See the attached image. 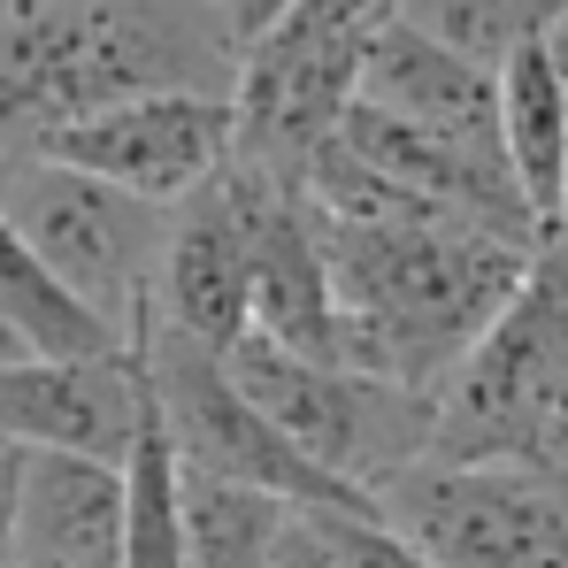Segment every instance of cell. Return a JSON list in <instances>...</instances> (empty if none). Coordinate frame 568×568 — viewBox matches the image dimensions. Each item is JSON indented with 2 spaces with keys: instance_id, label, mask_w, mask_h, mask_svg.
<instances>
[{
  "instance_id": "cell-1",
  "label": "cell",
  "mask_w": 568,
  "mask_h": 568,
  "mask_svg": "<svg viewBox=\"0 0 568 568\" xmlns=\"http://www.w3.org/2000/svg\"><path fill=\"white\" fill-rule=\"evenodd\" d=\"M323 262L338 300V362L407 392H438L476 331L507 307L530 246L491 239L462 215H331Z\"/></svg>"
},
{
  "instance_id": "cell-2",
  "label": "cell",
  "mask_w": 568,
  "mask_h": 568,
  "mask_svg": "<svg viewBox=\"0 0 568 568\" xmlns=\"http://www.w3.org/2000/svg\"><path fill=\"white\" fill-rule=\"evenodd\" d=\"M131 93H239L215 0H0V154Z\"/></svg>"
},
{
  "instance_id": "cell-3",
  "label": "cell",
  "mask_w": 568,
  "mask_h": 568,
  "mask_svg": "<svg viewBox=\"0 0 568 568\" xmlns=\"http://www.w3.org/2000/svg\"><path fill=\"white\" fill-rule=\"evenodd\" d=\"M568 384V246L538 239L530 270L507 292V307L476 331V346L438 384V423H430V462H499L523 469L554 392Z\"/></svg>"
},
{
  "instance_id": "cell-4",
  "label": "cell",
  "mask_w": 568,
  "mask_h": 568,
  "mask_svg": "<svg viewBox=\"0 0 568 568\" xmlns=\"http://www.w3.org/2000/svg\"><path fill=\"white\" fill-rule=\"evenodd\" d=\"M223 369L315 469L354 484L362 499H384L392 476L430 462L438 392H407V384H384L369 369H346V362H307V354H284L254 331L239 346H223Z\"/></svg>"
},
{
  "instance_id": "cell-5",
  "label": "cell",
  "mask_w": 568,
  "mask_h": 568,
  "mask_svg": "<svg viewBox=\"0 0 568 568\" xmlns=\"http://www.w3.org/2000/svg\"><path fill=\"white\" fill-rule=\"evenodd\" d=\"M131 346H139L146 392H154V415H162V430H170V454H178L185 469L254 484V491H270L284 507H338V515L377 507V499H362L354 484L315 469L277 423L231 384L223 354H207V346H192L178 331H162L154 315L131 323Z\"/></svg>"
},
{
  "instance_id": "cell-6",
  "label": "cell",
  "mask_w": 568,
  "mask_h": 568,
  "mask_svg": "<svg viewBox=\"0 0 568 568\" xmlns=\"http://www.w3.org/2000/svg\"><path fill=\"white\" fill-rule=\"evenodd\" d=\"M0 215L108 331L131 338V323L154 307V262H162L170 207L131 200L123 185H100L62 162H8Z\"/></svg>"
},
{
  "instance_id": "cell-7",
  "label": "cell",
  "mask_w": 568,
  "mask_h": 568,
  "mask_svg": "<svg viewBox=\"0 0 568 568\" xmlns=\"http://www.w3.org/2000/svg\"><path fill=\"white\" fill-rule=\"evenodd\" d=\"M377 515L438 568H568V491L530 469L415 462L384 484Z\"/></svg>"
},
{
  "instance_id": "cell-8",
  "label": "cell",
  "mask_w": 568,
  "mask_h": 568,
  "mask_svg": "<svg viewBox=\"0 0 568 568\" xmlns=\"http://www.w3.org/2000/svg\"><path fill=\"white\" fill-rule=\"evenodd\" d=\"M239 154V100L231 93H131L54 123L23 162H62L131 200L178 207Z\"/></svg>"
},
{
  "instance_id": "cell-9",
  "label": "cell",
  "mask_w": 568,
  "mask_h": 568,
  "mask_svg": "<svg viewBox=\"0 0 568 568\" xmlns=\"http://www.w3.org/2000/svg\"><path fill=\"white\" fill-rule=\"evenodd\" d=\"M254 200H262V162L231 154L200 192L178 200L154 262V323L192 346L223 354L246 338V277H254Z\"/></svg>"
},
{
  "instance_id": "cell-10",
  "label": "cell",
  "mask_w": 568,
  "mask_h": 568,
  "mask_svg": "<svg viewBox=\"0 0 568 568\" xmlns=\"http://www.w3.org/2000/svg\"><path fill=\"white\" fill-rule=\"evenodd\" d=\"M146 415V369L139 346L100 362H8L0 369V446L23 454H78L123 469Z\"/></svg>"
},
{
  "instance_id": "cell-11",
  "label": "cell",
  "mask_w": 568,
  "mask_h": 568,
  "mask_svg": "<svg viewBox=\"0 0 568 568\" xmlns=\"http://www.w3.org/2000/svg\"><path fill=\"white\" fill-rule=\"evenodd\" d=\"M246 331L284 354L338 362V300H331V262H323V223L307 185L262 170L254 200V277H246Z\"/></svg>"
},
{
  "instance_id": "cell-12",
  "label": "cell",
  "mask_w": 568,
  "mask_h": 568,
  "mask_svg": "<svg viewBox=\"0 0 568 568\" xmlns=\"http://www.w3.org/2000/svg\"><path fill=\"white\" fill-rule=\"evenodd\" d=\"M354 100H369V108L399 115V123H423L438 139H462V146H499V78L462 62L454 47L423 39L399 16L362 47Z\"/></svg>"
},
{
  "instance_id": "cell-13",
  "label": "cell",
  "mask_w": 568,
  "mask_h": 568,
  "mask_svg": "<svg viewBox=\"0 0 568 568\" xmlns=\"http://www.w3.org/2000/svg\"><path fill=\"white\" fill-rule=\"evenodd\" d=\"M123 561V469L78 454H23L16 568H115Z\"/></svg>"
},
{
  "instance_id": "cell-14",
  "label": "cell",
  "mask_w": 568,
  "mask_h": 568,
  "mask_svg": "<svg viewBox=\"0 0 568 568\" xmlns=\"http://www.w3.org/2000/svg\"><path fill=\"white\" fill-rule=\"evenodd\" d=\"M499 154H507V178L523 192L538 239H546L561 223V192H568V78L554 39L523 47L499 70Z\"/></svg>"
},
{
  "instance_id": "cell-15",
  "label": "cell",
  "mask_w": 568,
  "mask_h": 568,
  "mask_svg": "<svg viewBox=\"0 0 568 568\" xmlns=\"http://www.w3.org/2000/svg\"><path fill=\"white\" fill-rule=\"evenodd\" d=\"M0 323H8V331L23 338V354H39V362H100V354H123V346H131L123 331H108L93 307L16 239L8 215H0Z\"/></svg>"
},
{
  "instance_id": "cell-16",
  "label": "cell",
  "mask_w": 568,
  "mask_h": 568,
  "mask_svg": "<svg viewBox=\"0 0 568 568\" xmlns=\"http://www.w3.org/2000/svg\"><path fill=\"white\" fill-rule=\"evenodd\" d=\"M284 499L207 476L178 462V538H185V568H270L284 530Z\"/></svg>"
},
{
  "instance_id": "cell-17",
  "label": "cell",
  "mask_w": 568,
  "mask_h": 568,
  "mask_svg": "<svg viewBox=\"0 0 568 568\" xmlns=\"http://www.w3.org/2000/svg\"><path fill=\"white\" fill-rule=\"evenodd\" d=\"M399 23H415L423 39L454 47L462 62L499 78L523 47L561 39L568 0H399Z\"/></svg>"
},
{
  "instance_id": "cell-18",
  "label": "cell",
  "mask_w": 568,
  "mask_h": 568,
  "mask_svg": "<svg viewBox=\"0 0 568 568\" xmlns=\"http://www.w3.org/2000/svg\"><path fill=\"white\" fill-rule=\"evenodd\" d=\"M323 515V530H331V546L346 554V568H438L407 530H392L377 507H354V515H338V507H315Z\"/></svg>"
},
{
  "instance_id": "cell-19",
  "label": "cell",
  "mask_w": 568,
  "mask_h": 568,
  "mask_svg": "<svg viewBox=\"0 0 568 568\" xmlns=\"http://www.w3.org/2000/svg\"><path fill=\"white\" fill-rule=\"evenodd\" d=\"M270 568H346V554L331 546V530H323V515H315V507H292V515H284V530H277Z\"/></svg>"
},
{
  "instance_id": "cell-20",
  "label": "cell",
  "mask_w": 568,
  "mask_h": 568,
  "mask_svg": "<svg viewBox=\"0 0 568 568\" xmlns=\"http://www.w3.org/2000/svg\"><path fill=\"white\" fill-rule=\"evenodd\" d=\"M523 469H530V476H546L554 491H568V384L554 392V407H546V423H538V438H530Z\"/></svg>"
},
{
  "instance_id": "cell-21",
  "label": "cell",
  "mask_w": 568,
  "mask_h": 568,
  "mask_svg": "<svg viewBox=\"0 0 568 568\" xmlns=\"http://www.w3.org/2000/svg\"><path fill=\"white\" fill-rule=\"evenodd\" d=\"M215 8H223V23H231V47L246 54V47H254V39H262V31L277 23L292 0H215Z\"/></svg>"
},
{
  "instance_id": "cell-22",
  "label": "cell",
  "mask_w": 568,
  "mask_h": 568,
  "mask_svg": "<svg viewBox=\"0 0 568 568\" xmlns=\"http://www.w3.org/2000/svg\"><path fill=\"white\" fill-rule=\"evenodd\" d=\"M16 484H23V446H0V568L16 561Z\"/></svg>"
},
{
  "instance_id": "cell-23",
  "label": "cell",
  "mask_w": 568,
  "mask_h": 568,
  "mask_svg": "<svg viewBox=\"0 0 568 568\" xmlns=\"http://www.w3.org/2000/svg\"><path fill=\"white\" fill-rule=\"evenodd\" d=\"M8 362H31V354H23V338H16V331L0 323V369H8Z\"/></svg>"
},
{
  "instance_id": "cell-24",
  "label": "cell",
  "mask_w": 568,
  "mask_h": 568,
  "mask_svg": "<svg viewBox=\"0 0 568 568\" xmlns=\"http://www.w3.org/2000/svg\"><path fill=\"white\" fill-rule=\"evenodd\" d=\"M546 239H561V246H568V192H561V223H554V231H546Z\"/></svg>"
},
{
  "instance_id": "cell-25",
  "label": "cell",
  "mask_w": 568,
  "mask_h": 568,
  "mask_svg": "<svg viewBox=\"0 0 568 568\" xmlns=\"http://www.w3.org/2000/svg\"><path fill=\"white\" fill-rule=\"evenodd\" d=\"M554 54H561V78H568V23H561V39H554Z\"/></svg>"
},
{
  "instance_id": "cell-26",
  "label": "cell",
  "mask_w": 568,
  "mask_h": 568,
  "mask_svg": "<svg viewBox=\"0 0 568 568\" xmlns=\"http://www.w3.org/2000/svg\"><path fill=\"white\" fill-rule=\"evenodd\" d=\"M8 568H16V561H8Z\"/></svg>"
}]
</instances>
